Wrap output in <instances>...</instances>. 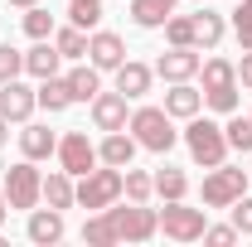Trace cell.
<instances>
[{
    "label": "cell",
    "instance_id": "25",
    "mask_svg": "<svg viewBox=\"0 0 252 247\" xmlns=\"http://www.w3.org/2000/svg\"><path fill=\"white\" fill-rule=\"evenodd\" d=\"M151 194H156V175H146V170H122V199L131 204H151Z\"/></svg>",
    "mask_w": 252,
    "mask_h": 247
},
{
    "label": "cell",
    "instance_id": "38",
    "mask_svg": "<svg viewBox=\"0 0 252 247\" xmlns=\"http://www.w3.org/2000/svg\"><path fill=\"white\" fill-rule=\"evenodd\" d=\"M5 214H10V204H5V185H0V223H5Z\"/></svg>",
    "mask_w": 252,
    "mask_h": 247
},
{
    "label": "cell",
    "instance_id": "2",
    "mask_svg": "<svg viewBox=\"0 0 252 247\" xmlns=\"http://www.w3.org/2000/svg\"><path fill=\"white\" fill-rule=\"evenodd\" d=\"M199 78H204V107L219 112V117H233L238 112V63L204 59L199 63Z\"/></svg>",
    "mask_w": 252,
    "mask_h": 247
},
{
    "label": "cell",
    "instance_id": "6",
    "mask_svg": "<svg viewBox=\"0 0 252 247\" xmlns=\"http://www.w3.org/2000/svg\"><path fill=\"white\" fill-rule=\"evenodd\" d=\"M122 199V170L117 165H102V170H88L78 175V209H112Z\"/></svg>",
    "mask_w": 252,
    "mask_h": 247
},
{
    "label": "cell",
    "instance_id": "31",
    "mask_svg": "<svg viewBox=\"0 0 252 247\" xmlns=\"http://www.w3.org/2000/svg\"><path fill=\"white\" fill-rule=\"evenodd\" d=\"M165 39L180 44V49L194 44V15H170V20H165Z\"/></svg>",
    "mask_w": 252,
    "mask_h": 247
},
{
    "label": "cell",
    "instance_id": "15",
    "mask_svg": "<svg viewBox=\"0 0 252 247\" xmlns=\"http://www.w3.org/2000/svg\"><path fill=\"white\" fill-rule=\"evenodd\" d=\"M151 83H156V68H146V63H136V59H126L122 68H117V93H126V102L146 97Z\"/></svg>",
    "mask_w": 252,
    "mask_h": 247
},
{
    "label": "cell",
    "instance_id": "10",
    "mask_svg": "<svg viewBox=\"0 0 252 247\" xmlns=\"http://www.w3.org/2000/svg\"><path fill=\"white\" fill-rule=\"evenodd\" d=\"M34 107H39V93L34 88H25L20 78H10V83H0V117L15 126H25L34 117Z\"/></svg>",
    "mask_w": 252,
    "mask_h": 247
},
{
    "label": "cell",
    "instance_id": "39",
    "mask_svg": "<svg viewBox=\"0 0 252 247\" xmlns=\"http://www.w3.org/2000/svg\"><path fill=\"white\" fill-rule=\"evenodd\" d=\"M10 5H20V10H30V5H39V0H10Z\"/></svg>",
    "mask_w": 252,
    "mask_h": 247
},
{
    "label": "cell",
    "instance_id": "16",
    "mask_svg": "<svg viewBox=\"0 0 252 247\" xmlns=\"http://www.w3.org/2000/svg\"><path fill=\"white\" fill-rule=\"evenodd\" d=\"M30 243H39V247H54L63 238V209H30Z\"/></svg>",
    "mask_w": 252,
    "mask_h": 247
},
{
    "label": "cell",
    "instance_id": "19",
    "mask_svg": "<svg viewBox=\"0 0 252 247\" xmlns=\"http://www.w3.org/2000/svg\"><path fill=\"white\" fill-rule=\"evenodd\" d=\"M223 34H228L223 15H219V10H209V5H199V10H194V49H219Z\"/></svg>",
    "mask_w": 252,
    "mask_h": 247
},
{
    "label": "cell",
    "instance_id": "37",
    "mask_svg": "<svg viewBox=\"0 0 252 247\" xmlns=\"http://www.w3.org/2000/svg\"><path fill=\"white\" fill-rule=\"evenodd\" d=\"M5 141H10V122L0 117V146H5Z\"/></svg>",
    "mask_w": 252,
    "mask_h": 247
},
{
    "label": "cell",
    "instance_id": "8",
    "mask_svg": "<svg viewBox=\"0 0 252 247\" xmlns=\"http://www.w3.org/2000/svg\"><path fill=\"white\" fill-rule=\"evenodd\" d=\"M243 194H248V170L214 165V170L204 175V209H233Z\"/></svg>",
    "mask_w": 252,
    "mask_h": 247
},
{
    "label": "cell",
    "instance_id": "11",
    "mask_svg": "<svg viewBox=\"0 0 252 247\" xmlns=\"http://www.w3.org/2000/svg\"><path fill=\"white\" fill-rule=\"evenodd\" d=\"M199 49H194V44H185V49H180V44H170V49H165V54H160V63H156V73L160 78H165V83H189V78H199Z\"/></svg>",
    "mask_w": 252,
    "mask_h": 247
},
{
    "label": "cell",
    "instance_id": "13",
    "mask_svg": "<svg viewBox=\"0 0 252 247\" xmlns=\"http://www.w3.org/2000/svg\"><path fill=\"white\" fill-rule=\"evenodd\" d=\"M88 107H93V126L97 131H126V122H131V117H126V93H97Z\"/></svg>",
    "mask_w": 252,
    "mask_h": 247
},
{
    "label": "cell",
    "instance_id": "12",
    "mask_svg": "<svg viewBox=\"0 0 252 247\" xmlns=\"http://www.w3.org/2000/svg\"><path fill=\"white\" fill-rule=\"evenodd\" d=\"M88 63L93 68H102V73H117L126 63V44H122V34H112V30H93L88 34Z\"/></svg>",
    "mask_w": 252,
    "mask_h": 247
},
{
    "label": "cell",
    "instance_id": "26",
    "mask_svg": "<svg viewBox=\"0 0 252 247\" xmlns=\"http://www.w3.org/2000/svg\"><path fill=\"white\" fill-rule=\"evenodd\" d=\"M54 44H59L63 59H88V30L68 25V30H54Z\"/></svg>",
    "mask_w": 252,
    "mask_h": 247
},
{
    "label": "cell",
    "instance_id": "35",
    "mask_svg": "<svg viewBox=\"0 0 252 247\" xmlns=\"http://www.w3.org/2000/svg\"><path fill=\"white\" fill-rule=\"evenodd\" d=\"M233 34H238V49H252V15L233 10Z\"/></svg>",
    "mask_w": 252,
    "mask_h": 247
},
{
    "label": "cell",
    "instance_id": "9",
    "mask_svg": "<svg viewBox=\"0 0 252 247\" xmlns=\"http://www.w3.org/2000/svg\"><path fill=\"white\" fill-rule=\"evenodd\" d=\"M59 165L68 170V175H88V170H97L102 160H97V146L88 141V131H68L59 141Z\"/></svg>",
    "mask_w": 252,
    "mask_h": 247
},
{
    "label": "cell",
    "instance_id": "40",
    "mask_svg": "<svg viewBox=\"0 0 252 247\" xmlns=\"http://www.w3.org/2000/svg\"><path fill=\"white\" fill-rule=\"evenodd\" d=\"M238 10H243V15H252V0H243V5H238Z\"/></svg>",
    "mask_w": 252,
    "mask_h": 247
},
{
    "label": "cell",
    "instance_id": "34",
    "mask_svg": "<svg viewBox=\"0 0 252 247\" xmlns=\"http://www.w3.org/2000/svg\"><path fill=\"white\" fill-rule=\"evenodd\" d=\"M233 228H238V233H248V238H252V194H243V199L233 204Z\"/></svg>",
    "mask_w": 252,
    "mask_h": 247
},
{
    "label": "cell",
    "instance_id": "36",
    "mask_svg": "<svg viewBox=\"0 0 252 247\" xmlns=\"http://www.w3.org/2000/svg\"><path fill=\"white\" fill-rule=\"evenodd\" d=\"M238 83L252 93V49H243V63H238Z\"/></svg>",
    "mask_w": 252,
    "mask_h": 247
},
{
    "label": "cell",
    "instance_id": "3",
    "mask_svg": "<svg viewBox=\"0 0 252 247\" xmlns=\"http://www.w3.org/2000/svg\"><path fill=\"white\" fill-rule=\"evenodd\" d=\"M126 131L136 136V146H146V151H175V141H180V131H175V117L165 112V107H136L131 112V122H126Z\"/></svg>",
    "mask_w": 252,
    "mask_h": 247
},
{
    "label": "cell",
    "instance_id": "4",
    "mask_svg": "<svg viewBox=\"0 0 252 247\" xmlns=\"http://www.w3.org/2000/svg\"><path fill=\"white\" fill-rule=\"evenodd\" d=\"M185 146H189V155H194V165L214 170V165H223V155H228V136H223V126L209 122V117H189Z\"/></svg>",
    "mask_w": 252,
    "mask_h": 247
},
{
    "label": "cell",
    "instance_id": "23",
    "mask_svg": "<svg viewBox=\"0 0 252 247\" xmlns=\"http://www.w3.org/2000/svg\"><path fill=\"white\" fill-rule=\"evenodd\" d=\"M44 204H49V209H73V204H78V185H73L68 170H54V175L44 180Z\"/></svg>",
    "mask_w": 252,
    "mask_h": 247
},
{
    "label": "cell",
    "instance_id": "21",
    "mask_svg": "<svg viewBox=\"0 0 252 247\" xmlns=\"http://www.w3.org/2000/svg\"><path fill=\"white\" fill-rule=\"evenodd\" d=\"M63 78H68L73 102H93V97L102 93V68H93V63H78V68H68Z\"/></svg>",
    "mask_w": 252,
    "mask_h": 247
},
{
    "label": "cell",
    "instance_id": "5",
    "mask_svg": "<svg viewBox=\"0 0 252 247\" xmlns=\"http://www.w3.org/2000/svg\"><path fill=\"white\" fill-rule=\"evenodd\" d=\"M0 185H5V204H10V209H25V214H30V209H39V204H44V175L34 170V160L10 165Z\"/></svg>",
    "mask_w": 252,
    "mask_h": 247
},
{
    "label": "cell",
    "instance_id": "41",
    "mask_svg": "<svg viewBox=\"0 0 252 247\" xmlns=\"http://www.w3.org/2000/svg\"><path fill=\"white\" fill-rule=\"evenodd\" d=\"M199 5H209V0H199Z\"/></svg>",
    "mask_w": 252,
    "mask_h": 247
},
{
    "label": "cell",
    "instance_id": "32",
    "mask_svg": "<svg viewBox=\"0 0 252 247\" xmlns=\"http://www.w3.org/2000/svg\"><path fill=\"white\" fill-rule=\"evenodd\" d=\"M20 73H25V54L10 49V44H0V83H10V78H20Z\"/></svg>",
    "mask_w": 252,
    "mask_h": 247
},
{
    "label": "cell",
    "instance_id": "17",
    "mask_svg": "<svg viewBox=\"0 0 252 247\" xmlns=\"http://www.w3.org/2000/svg\"><path fill=\"white\" fill-rule=\"evenodd\" d=\"M165 112H170L175 122H189V117L204 112V93L189 88V83H170V93H165Z\"/></svg>",
    "mask_w": 252,
    "mask_h": 247
},
{
    "label": "cell",
    "instance_id": "14",
    "mask_svg": "<svg viewBox=\"0 0 252 247\" xmlns=\"http://www.w3.org/2000/svg\"><path fill=\"white\" fill-rule=\"evenodd\" d=\"M97 160H102V165H117V170H126V165L136 160V136H131V131H102Z\"/></svg>",
    "mask_w": 252,
    "mask_h": 247
},
{
    "label": "cell",
    "instance_id": "29",
    "mask_svg": "<svg viewBox=\"0 0 252 247\" xmlns=\"http://www.w3.org/2000/svg\"><path fill=\"white\" fill-rule=\"evenodd\" d=\"M68 25H78V30L93 34L97 25H102V0H73V5H68Z\"/></svg>",
    "mask_w": 252,
    "mask_h": 247
},
{
    "label": "cell",
    "instance_id": "1",
    "mask_svg": "<svg viewBox=\"0 0 252 247\" xmlns=\"http://www.w3.org/2000/svg\"><path fill=\"white\" fill-rule=\"evenodd\" d=\"M160 233V214L151 204H131L126 199V209H97V218L83 223V243L93 247H112V243H151Z\"/></svg>",
    "mask_w": 252,
    "mask_h": 247
},
{
    "label": "cell",
    "instance_id": "30",
    "mask_svg": "<svg viewBox=\"0 0 252 247\" xmlns=\"http://www.w3.org/2000/svg\"><path fill=\"white\" fill-rule=\"evenodd\" d=\"M25 34H30V39H54V15H49L44 5H30V10H25Z\"/></svg>",
    "mask_w": 252,
    "mask_h": 247
},
{
    "label": "cell",
    "instance_id": "33",
    "mask_svg": "<svg viewBox=\"0 0 252 247\" xmlns=\"http://www.w3.org/2000/svg\"><path fill=\"white\" fill-rule=\"evenodd\" d=\"M238 238H243V233H238L233 223H219V228H204V243H214V247H233Z\"/></svg>",
    "mask_w": 252,
    "mask_h": 247
},
{
    "label": "cell",
    "instance_id": "20",
    "mask_svg": "<svg viewBox=\"0 0 252 247\" xmlns=\"http://www.w3.org/2000/svg\"><path fill=\"white\" fill-rule=\"evenodd\" d=\"M20 151H25V160H49V155H59V136H54L49 126L25 122V131H20Z\"/></svg>",
    "mask_w": 252,
    "mask_h": 247
},
{
    "label": "cell",
    "instance_id": "24",
    "mask_svg": "<svg viewBox=\"0 0 252 247\" xmlns=\"http://www.w3.org/2000/svg\"><path fill=\"white\" fill-rule=\"evenodd\" d=\"M175 5H180V0H131V20H136L141 30H160V25L175 15Z\"/></svg>",
    "mask_w": 252,
    "mask_h": 247
},
{
    "label": "cell",
    "instance_id": "7",
    "mask_svg": "<svg viewBox=\"0 0 252 247\" xmlns=\"http://www.w3.org/2000/svg\"><path fill=\"white\" fill-rule=\"evenodd\" d=\"M204 228H209V214H204V209H189L185 199H165V209H160V233H165L170 243H199Z\"/></svg>",
    "mask_w": 252,
    "mask_h": 247
},
{
    "label": "cell",
    "instance_id": "28",
    "mask_svg": "<svg viewBox=\"0 0 252 247\" xmlns=\"http://www.w3.org/2000/svg\"><path fill=\"white\" fill-rule=\"evenodd\" d=\"M223 136H228V151H243L252 155V117H228V126H223Z\"/></svg>",
    "mask_w": 252,
    "mask_h": 247
},
{
    "label": "cell",
    "instance_id": "22",
    "mask_svg": "<svg viewBox=\"0 0 252 247\" xmlns=\"http://www.w3.org/2000/svg\"><path fill=\"white\" fill-rule=\"evenodd\" d=\"M34 93H39V107H44L49 117H59L63 107H73V93H68V78H59V73H54V78H39V88H34Z\"/></svg>",
    "mask_w": 252,
    "mask_h": 247
},
{
    "label": "cell",
    "instance_id": "27",
    "mask_svg": "<svg viewBox=\"0 0 252 247\" xmlns=\"http://www.w3.org/2000/svg\"><path fill=\"white\" fill-rule=\"evenodd\" d=\"M156 194H160V199H185V194H189V175L175 170V165H165V170L156 175Z\"/></svg>",
    "mask_w": 252,
    "mask_h": 247
},
{
    "label": "cell",
    "instance_id": "18",
    "mask_svg": "<svg viewBox=\"0 0 252 247\" xmlns=\"http://www.w3.org/2000/svg\"><path fill=\"white\" fill-rule=\"evenodd\" d=\"M59 68H63L59 44H54V39H34V49L25 54V73H30V78H54Z\"/></svg>",
    "mask_w": 252,
    "mask_h": 247
}]
</instances>
